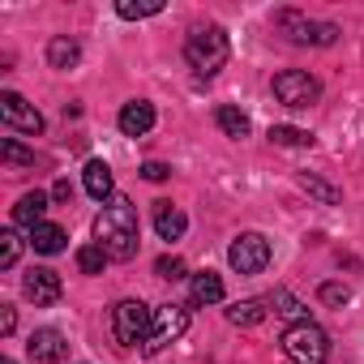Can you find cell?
Masks as SVG:
<instances>
[{"mask_svg": "<svg viewBox=\"0 0 364 364\" xmlns=\"http://www.w3.org/2000/svg\"><path fill=\"white\" fill-rule=\"evenodd\" d=\"M95 240L112 262H129L137 253V210L129 198L116 193L112 202H103V210L95 215Z\"/></svg>", "mask_w": 364, "mask_h": 364, "instance_id": "1", "label": "cell"}, {"mask_svg": "<svg viewBox=\"0 0 364 364\" xmlns=\"http://www.w3.org/2000/svg\"><path fill=\"white\" fill-rule=\"evenodd\" d=\"M232 56V43H228V31L223 26H198L189 39H185V60L193 73L202 77H215Z\"/></svg>", "mask_w": 364, "mask_h": 364, "instance_id": "2", "label": "cell"}, {"mask_svg": "<svg viewBox=\"0 0 364 364\" xmlns=\"http://www.w3.org/2000/svg\"><path fill=\"white\" fill-rule=\"evenodd\" d=\"M283 351L291 364H326L330 355V338L317 321H300V326H287L283 330Z\"/></svg>", "mask_w": 364, "mask_h": 364, "instance_id": "3", "label": "cell"}, {"mask_svg": "<svg viewBox=\"0 0 364 364\" xmlns=\"http://www.w3.org/2000/svg\"><path fill=\"white\" fill-rule=\"evenodd\" d=\"M150 321H154V309H146L141 300H120L112 309V330H116V343L120 347H137L150 338Z\"/></svg>", "mask_w": 364, "mask_h": 364, "instance_id": "4", "label": "cell"}, {"mask_svg": "<svg viewBox=\"0 0 364 364\" xmlns=\"http://www.w3.org/2000/svg\"><path fill=\"white\" fill-rule=\"evenodd\" d=\"M274 99L283 107L304 112V107H313L321 99V82L313 73H304V69H283V73H274Z\"/></svg>", "mask_w": 364, "mask_h": 364, "instance_id": "5", "label": "cell"}, {"mask_svg": "<svg viewBox=\"0 0 364 364\" xmlns=\"http://www.w3.org/2000/svg\"><path fill=\"white\" fill-rule=\"evenodd\" d=\"M228 262L236 274H262L270 266V240L257 236V232H240L228 249Z\"/></svg>", "mask_w": 364, "mask_h": 364, "instance_id": "6", "label": "cell"}, {"mask_svg": "<svg viewBox=\"0 0 364 364\" xmlns=\"http://www.w3.org/2000/svg\"><path fill=\"white\" fill-rule=\"evenodd\" d=\"M189 330V309L185 304H163V309H154V321H150V338L141 343L146 351H159V347H167V343H176L180 334Z\"/></svg>", "mask_w": 364, "mask_h": 364, "instance_id": "7", "label": "cell"}, {"mask_svg": "<svg viewBox=\"0 0 364 364\" xmlns=\"http://www.w3.org/2000/svg\"><path fill=\"white\" fill-rule=\"evenodd\" d=\"M279 31H283L291 43H317V48L334 43V35H338V26H330V22H309V18H300V14H279Z\"/></svg>", "mask_w": 364, "mask_h": 364, "instance_id": "8", "label": "cell"}, {"mask_svg": "<svg viewBox=\"0 0 364 364\" xmlns=\"http://www.w3.org/2000/svg\"><path fill=\"white\" fill-rule=\"evenodd\" d=\"M0 116H5V124L9 129H18V133H43V116L22 99V95H14V90H5L0 95Z\"/></svg>", "mask_w": 364, "mask_h": 364, "instance_id": "9", "label": "cell"}, {"mask_svg": "<svg viewBox=\"0 0 364 364\" xmlns=\"http://www.w3.org/2000/svg\"><path fill=\"white\" fill-rule=\"evenodd\" d=\"M22 291H26V300H35V309H48V304H56V300H60V291H65V287H60V274H56V270H43V266H39V270H31V274H26Z\"/></svg>", "mask_w": 364, "mask_h": 364, "instance_id": "10", "label": "cell"}, {"mask_svg": "<svg viewBox=\"0 0 364 364\" xmlns=\"http://www.w3.org/2000/svg\"><path fill=\"white\" fill-rule=\"evenodd\" d=\"M150 129H154V103L133 99V103L120 107V133H124V137H146Z\"/></svg>", "mask_w": 364, "mask_h": 364, "instance_id": "11", "label": "cell"}, {"mask_svg": "<svg viewBox=\"0 0 364 364\" xmlns=\"http://www.w3.org/2000/svg\"><path fill=\"white\" fill-rule=\"evenodd\" d=\"M26 347H31L35 364H60V360H65V351H69V343H65V334H60V330H35Z\"/></svg>", "mask_w": 364, "mask_h": 364, "instance_id": "12", "label": "cell"}, {"mask_svg": "<svg viewBox=\"0 0 364 364\" xmlns=\"http://www.w3.org/2000/svg\"><path fill=\"white\" fill-rule=\"evenodd\" d=\"M82 185H86V193H90L95 202H112V198H116V193H112V167H107L103 159H90V163H86Z\"/></svg>", "mask_w": 364, "mask_h": 364, "instance_id": "13", "label": "cell"}, {"mask_svg": "<svg viewBox=\"0 0 364 364\" xmlns=\"http://www.w3.org/2000/svg\"><path fill=\"white\" fill-rule=\"evenodd\" d=\"M185 228H189V219L180 215L171 202H154V232L163 240H180V236H185Z\"/></svg>", "mask_w": 364, "mask_h": 364, "instance_id": "14", "label": "cell"}, {"mask_svg": "<svg viewBox=\"0 0 364 364\" xmlns=\"http://www.w3.org/2000/svg\"><path fill=\"white\" fill-rule=\"evenodd\" d=\"M43 215H48V193H39V189L26 193V198L14 206V223H18V228H31V232L43 223Z\"/></svg>", "mask_w": 364, "mask_h": 364, "instance_id": "15", "label": "cell"}, {"mask_svg": "<svg viewBox=\"0 0 364 364\" xmlns=\"http://www.w3.org/2000/svg\"><path fill=\"white\" fill-rule=\"evenodd\" d=\"M189 296H193V304H219L223 300V279L215 270H202V274H193Z\"/></svg>", "mask_w": 364, "mask_h": 364, "instance_id": "16", "label": "cell"}, {"mask_svg": "<svg viewBox=\"0 0 364 364\" xmlns=\"http://www.w3.org/2000/svg\"><path fill=\"white\" fill-rule=\"evenodd\" d=\"M77 60H82V48H77L69 35H56V39L48 43V65H52V69H73Z\"/></svg>", "mask_w": 364, "mask_h": 364, "instance_id": "17", "label": "cell"}, {"mask_svg": "<svg viewBox=\"0 0 364 364\" xmlns=\"http://www.w3.org/2000/svg\"><path fill=\"white\" fill-rule=\"evenodd\" d=\"M31 245H35V253L56 257V253H65V228H56V223H39V228L31 232Z\"/></svg>", "mask_w": 364, "mask_h": 364, "instance_id": "18", "label": "cell"}, {"mask_svg": "<svg viewBox=\"0 0 364 364\" xmlns=\"http://www.w3.org/2000/svg\"><path fill=\"white\" fill-rule=\"evenodd\" d=\"M266 304L274 309V313H283V317H291V326H300V321H309V309L287 291V287H274L270 296H266Z\"/></svg>", "mask_w": 364, "mask_h": 364, "instance_id": "19", "label": "cell"}, {"mask_svg": "<svg viewBox=\"0 0 364 364\" xmlns=\"http://www.w3.org/2000/svg\"><path fill=\"white\" fill-rule=\"evenodd\" d=\"M215 124L228 133V137H249V116L240 112V107H215Z\"/></svg>", "mask_w": 364, "mask_h": 364, "instance_id": "20", "label": "cell"}, {"mask_svg": "<svg viewBox=\"0 0 364 364\" xmlns=\"http://www.w3.org/2000/svg\"><path fill=\"white\" fill-rule=\"evenodd\" d=\"M262 317H266V300H236L228 309V321L232 326H257Z\"/></svg>", "mask_w": 364, "mask_h": 364, "instance_id": "21", "label": "cell"}, {"mask_svg": "<svg viewBox=\"0 0 364 364\" xmlns=\"http://www.w3.org/2000/svg\"><path fill=\"white\" fill-rule=\"evenodd\" d=\"M116 14L129 18V22H137V18H154V14H163V0H120Z\"/></svg>", "mask_w": 364, "mask_h": 364, "instance_id": "22", "label": "cell"}, {"mask_svg": "<svg viewBox=\"0 0 364 364\" xmlns=\"http://www.w3.org/2000/svg\"><path fill=\"white\" fill-rule=\"evenodd\" d=\"M270 141H274V146H313V133L291 129V124H274V129H270Z\"/></svg>", "mask_w": 364, "mask_h": 364, "instance_id": "23", "label": "cell"}, {"mask_svg": "<svg viewBox=\"0 0 364 364\" xmlns=\"http://www.w3.org/2000/svg\"><path fill=\"white\" fill-rule=\"evenodd\" d=\"M18 257H22V240H18V232H0V270H14Z\"/></svg>", "mask_w": 364, "mask_h": 364, "instance_id": "24", "label": "cell"}, {"mask_svg": "<svg viewBox=\"0 0 364 364\" xmlns=\"http://www.w3.org/2000/svg\"><path fill=\"white\" fill-rule=\"evenodd\" d=\"M103 262H107L103 245H86V249H77V266H82V274H103Z\"/></svg>", "mask_w": 364, "mask_h": 364, "instance_id": "25", "label": "cell"}, {"mask_svg": "<svg viewBox=\"0 0 364 364\" xmlns=\"http://www.w3.org/2000/svg\"><path fill=\"white\" fill-rule=\"evenodd\" d=\"M0 154H5V163H9V167H35V150H22L14 137H5Z\"/></svg>", "mask_w": 364, "mask_h": 364, "instance_id": "26", "label": "cell"}, {"mask_svg": "<svg viewBox=\"0 0 364 364\" xmlns=\"http://www.w3.org/2000/svg\"><path fill=\"white\" fill-rule=\"evenodd\" d=\"M351 300V291L343 287V283H321V304H334V309H343Z\"/></svg>", "mask_w": 364, "mask_h": 364, "instance_id": "27", "label": "cell"}, {"mask_svg": "<svg viewBox=\"0 0 364 364\" xmlns=\"http://www.w3.org/2000/svg\"><path fill=\"white\" fill-rule=\"evenodd\" d=\"M300 189H309V193L321 198V202H338V193H334L330 185H321V180H313V176H300Z\"/></svg>", "mask_w": 364, "mask_h": 364, "instance_id": "28", "label": "cell"}, {"mask_svg": "<svg viewBox=\"0 0 364 364\" xmlns=\"http://www.w3.org/2000/svg\"><path fill=\"white\" fill-rule=\"evenodd\" d=\"M154 270H159L163 279H180V274H185V262H180V257H159Z\"/></svg>", "mask_w": 364, "mask_h": 364, "instance_id": "29", "label": "cell"}, {"mask_svg": "<svg viewBox=\"0 0 364 364\" xmlns=\"http://www.w3.org/2000/svg\"><path fill=\"white\" fill-rule=\"evenodd\" d=\"M141 176L159 185V180H167V176H171V167H167V163H159V159H150V163H141Z\"/></svg>", "mask_w": 364, "mask_h": 364, "instance_id": "30", "label": "cell"}, {"mask_svg": "<svg viewBox=\"0 0 364 364\" xmlns=\"http://www.w3.org/2000/svg\"><path fill=\"white\" fill-rule=\"evenodd\" d=\"M14 326H18V317H14V309L5 304V313H0V330H5V334H14Z\"/></svg>", "mask_w": 364, "mask_h": 364, "instance_id": "31", "label": "cell"}, {"mask_svg": "<svg viewBox=\"0 0 364 364\" xmlns=\"http://www.w3.org/2000/svg\"><path fill=\"white\" fill-rule=\"evenodd\" d=\"M52 198H56V202H69V198H73V189H69V180H56V189H52Z\"/></svg>", "mask_w": 364, "mask_h": 364, "instance_id": "32", "label": "cell"}, {"mask_svg": "<svg viewBox=\"0 0 364 364\" xmlns=\"http://www.w3.org/2000/svg\"><path fill=\"white\" fill-rule=\"evenodd\" d=\"M5 364H18V360H5Z\"/></svg>", "mask_w": 364, "mask_h": 364, "instance_id": "33", "label": "cell"}]
</instances>
